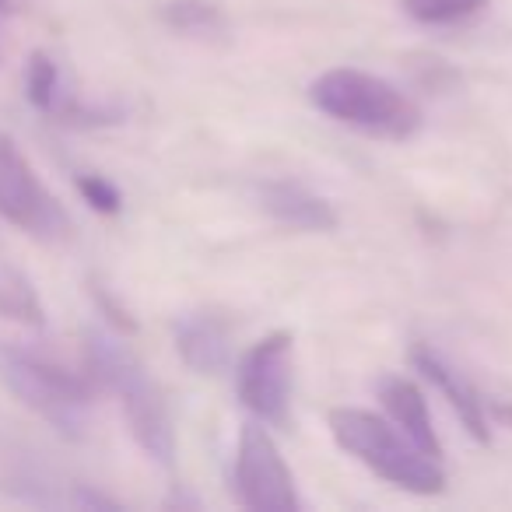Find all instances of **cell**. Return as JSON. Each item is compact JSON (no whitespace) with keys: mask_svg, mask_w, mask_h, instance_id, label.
<instances>
[{"mask_svg":"<svg viewBox=\"0 0 512 512\" xmlns=\"http://www.w3.org/2000/svg\"><path fill=\"white\" fill-rule=\"evenodd\" d=\"M0 383L60 435H67V439L85 435L95 390H99L88 379V372L78 376V372H67L46 358L32 355V351L0 341Z\"/></svg>","mask_w":512,"mask_h":512,"instance_id":"4","label":"cell"},{"mask_svg":"<svg viewBox=\"0 0 512 512\" xmlns=\"http://www.w3.org/2000/svg\"><path fill=\"white\" fill-rule=\"evenodd\" d=\"M0 316L11 323H25V327H43L46 323L39 292L4 253H0Z\"/></svg>","mask_w":512,"mask_h":512,"instance_id":"12","label":"cell"},{"mask_svg":"<svg viewBox=\"0 0 512 512\" xmlns=\"http://www.w3.org/2000/svg\"><path fill=\"white\" fill-rule=\"evenodd\" d=\"M256 204L264 207L281 228L302 235H323L337 228V211L330 200L292 176H274L256 183Z\"/></svg>","mask_w":512,"mask_h":512,"instance_id":"8","label":"cell"},{"mask_svg":"<svg viewBox=\"0 0 512 512\" xmlns=\"http://www.w3.org/2000/svg\"><path fill=\"white\" fill-rule=\"evenodd\" d=\"M92 295H95V302H99V309H102V313H106V320L113 323L116 330H123V334H134V327H137V323L130 320V313L120 306V302L113 299V295L106 292V288H102V285H95V288H92Z\"/></svg>","mask_w":512,"mask_h":512,"instance_id":"17","label":"cell"},{"mask_svg":"<svg viewBox=\"0 0 512 512\" xmlns=\"http://www.w3.org/2000/svg\"><path fill=\"white\" fill-rule=\"evenodd\" d=\"M25 95L29 102L39 109V113H57L64 106V92H60V71L53 64L50 53L36 50L29 57V67H25Z\"/></svg>","mask_w":512,"mask_h":512,"instance_id":"15","label":"cell"},{"mask_svg":"<svg viewBox=\"0 0 512 512\" xmlns=\"http://www.w3.org/2000/svg\"><path fill=\"white\" fill-rule=\"evenodd\" d=\"M411 362L442 397L449 400V407L456 411L460 425L470 432V439L491 446V428H488V411H484V400L477 397V390L470 386V379L463 376L456 365H449L432 344H414L411 348Z\"/></svg>","mask_w":512,"mask_h":512,"instance_id":"9","label":"cell"},{"mask_svg":"<svg viewBox=\"0 0 512 512\" xmlns=\"http://www.w3.org/2000/svg\"><path fill=\"white\" fill-rule=\"evenodd\" d=\"M85 369L99 390L113 393L120 400V411L130 425V435L137 446L162 467H172L176 460V432H172V418L158 383L144 362L120 341V337L106 334V330H85Z\"/></svg>","mask_w":512,"mask_h":512,"instance_id":"1","label":"cell"},{"mask_svg":"<svg viewBox=\"0 0 512 512\" xmlns=\"http://www.w3.org/2000/svg\"><path fill=\"white\" fill-rule=\"evenodd\" d=\"M235 495H239V505L253 512H295L302 505L292 470L264 421H246L239 432Z\"/></svg>","mask_w":512,"mask_h":512,"instance_id":"7","label":"cell"},{"mask_svg":"<svg viewBox=\"0 0 512 512\" xmlns=\"http://www.w3.org/2000/svg\"><path fill=\"white\" fill-rule=\"evenodd\" d=\"M183 365L197 376H218L232 358V330L214 313H186L172 327Z\"/></svg>","mask_w":512,"mask_h":512,"instance_id":"10","label":"cell"},{"mask_svg":"<svg viewBox=\"0 0 512 512\" xmlns=\"http://www.w3.org/2000/svg\"><path fill=\"white\" fill-rule=\"evenodd\" d=\"M162 22L190 39H214L225 32V15L211 0H169L162 8Z\"/></svg>","mask_w":512,"mask_h":512,"instance_id":"13","label":"cell"},{"mask_svg":"<svg viewBox=\"0 0 512 512\" xmlns=\"http://www.w3.org/2000/svg\"><path fill=\"white\" fill-rule=\"evenodd\" d=\"M0 11H11V0H0Z\"/></svg>","mask_w":512,"mask_h":512,"instance_id":"20","label":"cell"},{"mask_svg":"<svg viewBox=\"0 0 512 512\" xmlns=\"http://www.w3.org/2000/svg\"><path fill=\"white\" fill-rule=\"evenodd\" d=\"M74 186H78L81 200H85L92 211L99 214H120L123 207V193L116 190L113 183H109L106 176H92V172H85V176L74 179Z\"/></svg>","mask_w":512,"mask_h":512,"instance_id":"16","label":"cell"},{"mask_svg":"<svg viewBox=\"0 0 512 512\" xmlns=\"http://www.w3.org/2000/svg\"><path fill=\"white\" fill-rule=\"evenodd\" d=\"M292 351H295V337L288 330H274L264 341H256L239 358V365H235V393H239L242 407L256 421H264V425L274 428L288 425V414H292V383H295Z\"/></svg>","mask_w":512,"mask_h":512,"instance_id":"6","label":"cell"},{"mask_svg":"<svg viewBox=\"0 0 512 512\" xmlns=\"http://www.w3.org/2000/svg\"><path fill=\"white\" fill-rule=\"evenodd\" d=\"M309 102L330 120L379 137V141H407L425 123L411 95H404L386 78L355 71V67H334V71L320 74L309 85Z\"/></svg>","mask_w":512,"mask_h":512,"instance_id":"3","label":"cell"},{"mask_svg":"<svg viewBox=\"0 0 512 512\" xmlns=\"http://www.w3.org/2000/svg\"><path fill=\"white\" fill-rule=\"evenodd\" d=\"M495 418L512 428V404H495Z\"/></svg>","mask_w":512,"mask_h":512,"instance_id":"19","label":"cell"},{"mask_svg":"<svg viewBox=\"0 0 512 512\" xmlns=\"http://www.w3.org/2000/svg\"><path fill=\"white\" fill-rule=\"evenodd\" d=\"M327 425L344 453L355 456L362 467H369L376 477L390 481L393 488H404L411 495H439V491H446L442 460L421 453L397 425L376 418L372 411L334 407Z\"/></svg>","mask_w":512,"mask_h":512,"instance_id":"2","label":"cell"},{"mask_svg":"<svg viewBox=\"0 0 512 512\" xmlns=\"http://www.w3.org/2000/svg\"><path fill=\"white\" fill-rule=\"evenodd\" d=\"M71 502L81 505V509H120V502H116V498L102 495V491L88 488V484H78V488H74Z\"/></svg>","mask_w":512,"mask_h":512,"instance_id":"18","label":"cell"},{"mask_svg":"<svg viewBox=\"0 0 512 512\" xmlns=\"http://www.w3.org/2000/svg\"><path fill=\"white\" fill-rule=\"evenodd\" d=\"M0 218L39 242H64L71 235V214L8 134H0Z\"/></svg>","mask_w":512,"mask_h":512,"instance_id":"5","label":"cell"},{"mask_svg":"<svg viewBox=\"0 0 512 512\" xmlns=\"http://www.w3.org/2000/svg\"><path fill=\"white\" fill-rule=\"evenodd\" d=\"M376 393H379V400H383V407H386V414H390L393 425H397L400 432H404L407 439L421 449V453L442 460V442L432 428V414H428L425 393H421L418 386L404 376H383L376 383Z\"/></svg>","mask_w":512,"mask_h":512,"instance_id":"11","label":"cell"},{"mask_svg":"<svg viewBox=\"0 0 512 512\" xmlns=\"http://www.w3.org/2000/svg\"><path fill=\"white\" fill-rule=\"evenodd\" d=\"M491 0H400L407 18L428 29H446V25H460L488 11Z\"/></svg>","mask_w":512,"mask_h":512,"instance_id":"14","label":"cell"}]
</instances>
